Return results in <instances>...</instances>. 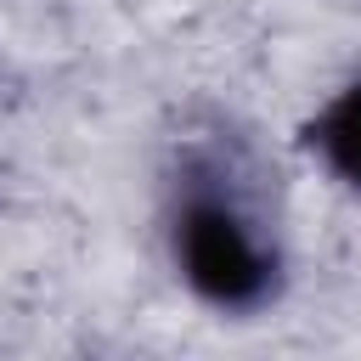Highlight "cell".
I'll return each mask as SVG.
<instances>
[{
  "instance_id": "1",
  "label": "cell",
  "mask_w": 361,
  "mask_h": 361,
  "mask_svg": "<svg viewBox=\"0 0 361 361\" xmlns=\"http://www.w3.org/2000/svg\"><path fill=\"white\" fill-rule=\"evenodd\" d=\"M169 254L180 282L214 310H259L282 282V237L231 147H192L169 180Z\"/></svg>"
},
{
  "instance_id": "2",
  "label": "cell",
  "mask_w": 361,
  "mask_h": 361,
  "mask_svg": "<svg viewBox=\"0 0 361 361\" xmlns=\"http://www.w3.org/2000/svg\"><path fill=\"white\" fill-rule=\"evenodd\" d=\"M310 147L327 164V175L350 192H361V79L344 85L310 124Z\"/></svg>"
}]
</instances>
